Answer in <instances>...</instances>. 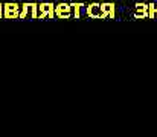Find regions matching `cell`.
Returning a JSON list of instances; mask_svg holds the SVG:
<instances>
[{
  "label": "cell",
  "mask_w": 157,
  "mask_h": 137,
  "mask_svg": "<svg viewBox=\"0 0 157 137\" xmlns=\"http://www.w3.org/2000/svg\"><path fill=\"white\" fill-rule=\"evenodd\" d=\"M134 18H148V12H139V11H136Z\"/></svg>",
  "instance_id": "obj_11"
},
{
  "label": "cell",
  "mask_w": 157,
  "mask_h": 137,
  "mask_svg": "<svg viewBox=\"0 0 157 137\" xmlns=\"http://www.w3.org/2000/svg\"><path fill=\"white\" fill-rule=\"evenodd\" d=\"M20 8H21V5L14 3V2L5 3V5H3V17L8 18V20L18 18V17H20Z\"/></svg>",
  "instance_id": "obj_1"
},
{
  "label": "cell",
  "mask_w": 157,
  "mask_h": 137,
  "mask_svg": "<svg viewBox=\"0 0 157 137\" xmlns=\"http://www.w3.org/2000/svg\"><path fill=\"white\" fill-rule=\"evenodd\" d=\"M31 18H38V5L37 3H31Z\"/></svg>",
  "instance_id": "obj_9"
},
{
  "label": "cell",
  "mask_w": 157,
  "mask_h": 137,
  "mask_svg": "<svg viewBox=\"0 0 157 137\" xmlns=\"http://www.w3.org/2000/svg\"><path fill=\"white\" fill-rule=\"evenodd\" d=\"M148 6L150 5H147L144 2H139V3H136V11H139V12H148Z\"/></svg>",
  "instance_id": "obj_10"
},
{
  "label": "cell",
  "mask_w": 157,
  "mask_h": 137,
  "mask_svg": "<svg viewBox=\"0 0 157 137\" xmlns=\"http://www.w3.org/2000/svg\"><path fill=\"white\" fill-rule=\"evenodd\" d=\"M28 12H31V3H23L20 8V17L18 18H26Z\"/></svg>",
  "instance_id": "obj_7"
},
{
  "label": "cell",
  "mask_w": 157,
  "mask_h": 137,
  "mask_svg": "<svg viewBox=\"0 0 157 137\" xmlns=\"http://www.w3.org/2000/svg\"><path fill=\"white\" fill-rule=\"evenodd\" d=\"M53 18L55 17V5L51 2H44V3H40L38 5V18Z\"/></svg>",
  "instance_id": "obj_2"
},
{
  "label": "cell",
  "mask_w": 157,
  "mask_h": 137,
  "mask_svg": "<svg viewBox=\"0 0 157 137\" xmlns=\"http://www.w3.org/2000/svg\"><path fill=\"white\" fill-rule=\"evenodd\" d=\"M148 18H157V3H150V6H148Z\"/></svg>",
  "instance_id": "obj_8"
},
{
  "label": "cell",
  "mask_w": 157,
  "mask_h": 137,
  "mask_svg": "<svg viewBox=\"0 0 157 137\" xmlns=\"http://www.w3.org/2000/svg\"><path fill=\"white\" fill-rule=\"evenodd\" d=\"M86 14L89 18H99L101 17V3H89L86 6Z\"/></svg>",
  "instance_id": "obj_5"
},
{
  "label": "cell",
  "mask_w": 157,
  "mask_h": 137,
  "mask_svg": "<svg viewBox=\"0 0 157 137\" xmlns=\"http://www.w3.org/2000/svg\"><path fill=\"white\" fill-rule=\"evenodd\" d=\"M0 18H3V5L0 3Z\"/></svg>",
  "instance_id": "obj_12"
},
{
  "label": "cell",
  "mask_w": 157,
  "mask_h": 137,
  "mask_svg": "<svg viewBox=\"0 0 157 137\" xmlns=\"http://www.w3.org/2000/svg\"><path fill=\"white\" fill-rule=\"evenodd\" d=\"M116 17V5L111 2L101 3V17L99 18H114Z\"/></svg>",
  "instance_id": "obj_4"
},
{
  "label": "cell",
  "mask_w": 157,
  "mask_h": 137,
  "mask_svg": "<svg viewBox=\"0 0 157 137\" xmlns=\"http://www.w3.org/2000/svg\"><path fill=\"white\" fill-rule=\"evenodd\" d=\"M70 5H72L73 17H75V18H81V17H82V8H84V3H82V2H75V3H70Z\"/></svg>",
  "instance_id": "obj_6"
},
{
  "label": "cell",
  "mask_w": 157,
  "mask_h": 137,
  "mask_svg": "<svg viewBox=\"0 0 157 137\" xmlns=\"http://www.w3.org/2000/svg\"><path fill=\"white\" fill-rule=\"evenodd\" d=\"M72 15V5L70 3H58L55 5V17L58 18H70Z\"/></svg>",
  "instance_id": "obj_3"
}]
</instances>
